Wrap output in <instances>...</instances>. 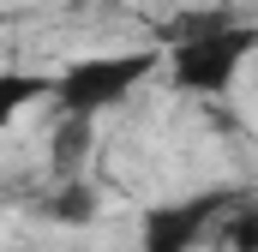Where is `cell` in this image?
<instances>
[{"mask_svg":"<svg viewBox=\"0 0 258 252\" xmlns=\"http://www.w3.org/2000/svg\"><path fill=\"white\" fill-rule=\"evenodd\" d=\"M234 198L228 192H198V198H180V204H156L138 228V246L144 252H192L216 216H228Z\"/></svg>","mask_w":258,"mask_h":252,"instance_id":"obj_3","label":"cell"},{"mask_svg":"<svg viewBox=\"0 0 258 252\" xmlns=\"http://www.w3.org/2000/svg\"><path fill=\"white\" fill-rule=\"evenodd\" d=\"M156 48H144V54H90V60H72L54 78V102H60L72 120H90V114H102V108H114L120 96L138 90V78H150L156 72Z\"/></svg>","mask_w":258,"mask_h":252,"instance_id":"obj_2","label":"cell"},{"mask_svg":"<svg viewBox=\"0 0 258 252\" xmlns=\"http://www.w3.org/2000/svg\"><path fill=\"white\" fill-rule=\"evenodd\" d=\"M222 240H228V252H258V204H234L228 210Z\"/></svg>","mask_w":258,"mask_h":252,"instance_id":"obj_5","label":"cell"},{"mask_svg":"<svg viewBox=\"0 0 258 252\" xmlns=\"http://www.w3.org/2000/svg\"><path fill=\"white\" fill-rule=\"evenodd\" d=\"M96 204H102V198H96V186H90V180L66 174L60 186L42 198V216H48V222H66V228H78V222H96Z\"/></svg>","mask_w":258,"mask_h":252,"instance_id":"obj_4","label":"cell"},{"mask_svg":"<svg viewBox=\"0 0 258 252\" xmlns=\"http://www.w3.org/2000/svg\"><path fill=\"white\" fill-rule=\"evenodd\" d=\"M252 48H258V30H240V24H192L168 48V78H174V90L222 96Z\"/></svg>","mask_w":258,"mask_h":252,"instance_id":"obj_1","label":"cell"},{"mask_svg":"<svg viewBox=\"0 0 258 252\" xmlns=\"http://www.w3.org/2000/svg\"><path fill=\"white\" fill-rule=\"evenodd\" d=\"M48 90H54V84H24V78H6V96H0V120H12V114L30 102V96H48Z\"/></svg>","mask_w":258,"mask_h":252,"instance_id":"obj_6","label":"cell"}]
</instances>
